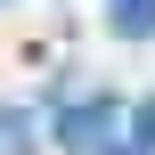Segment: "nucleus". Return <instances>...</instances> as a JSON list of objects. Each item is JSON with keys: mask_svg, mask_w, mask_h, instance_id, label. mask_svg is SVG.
Returning a JSON list of instances; mask_svg holds the SVG:
<instances>
[{"mask_svg": "<svg viewBox=\"0 0 155 155\" xmlns=\"http://www.w3.org/2000/svg\"><path fill=\"white\" fill-rule=\"evenodd\" d=\"M139 147H155V98L139 106Z\"/></svg>", "mask_w": 155, "mask_h": 155, "instance_id": "3", "label": "nucleus"}, {"mask_svg": "<svg viewBox=\"0 0 155 155\" xmlns=\"http://www.w3.org/2000/svg\"><path fill=\"white\" fill-rule=\"evenodd\" d=\"M106 8H114V25H123L131 41H139V33H155V0H106Z\"/></svg>", "mask_w": 155, "mask_h": 155, "instance_id": "2", "label": "nucleus"}, {"mask_svg": "<svg viewBox=\"0 0 155 155\" xmlns=\"http://www.w3.org/2000/svg\"><path fill=\"white\" fill-rule=\"evenodd\" d=\"M49 131H57L65 147H82V155H98L106 139H114V131H123V106H114L106 90H98V98H65V106L49 114Z\"/></svg>", "mask_w": 155, "mask_h": 155, "instance_id": "1", "label": "nucleus"}]
</instances>
